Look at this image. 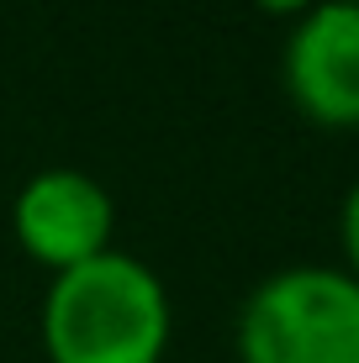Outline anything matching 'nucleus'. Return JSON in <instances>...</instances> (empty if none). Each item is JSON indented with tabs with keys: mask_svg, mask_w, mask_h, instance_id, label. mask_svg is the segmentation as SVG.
<instances>
[{
	"mask_svg": "<svg viewBox=\"0 0 359 363\" xmlns=\"http://www.w3.org/2000/svg\"><path fill=\"white\" fill-rule=\"evenodd\" d=\"M164 279L132 253H101L53 274L43 295L48 363H159L169 347Z\"/></svg>",
	"mask_w": 359,
	"mask_h": 363,
	"instance_id": "obj_1",
	"label": "nucleus"
},
{
	"mask_svg": "<svg viewBox=\"0 0 359 363\" xmlns=\"http://www.w3.org/2000/svg\"><path fill=\"white\" fill-rule=\"evenodd\" d=\"M243 363H359V279L296 264L254 284L238 316Z\"/></svg>",
	"mask_w": 359,
	"mask_h": 363,
	"instance_id": "obj_2",
	"label": "nucleus"
},
{
	"mask_svg": "<svg viewBox=\"0 0 359 363\" xmlns=\"http://www.w3.org/2000/svg\"><path fill=\"white\" fill-rule=\"evenodd\" d=\"M111 227H117L111 195L80 169H43L11 200V232L21 253L53 274L111 253Z\"/></svg>",
	"mask_w": 359,
	"mask_h": 363,
	"instance_id": "obj_3",
	"label": "nucleus"
},
{
	"mask_svg": "<svg viewBox=\"0 0 359 363\" xmlns=\"http://www.w3.org/2000/svg\"><path fill=\"white\" fill-rule=\"evenodd\" d=\"M286 90L317 127H359V0H317L286 37Z\"/></svg>",
	"mask_w": 359,
	"mask_h": 363,
	"instance_id": "obj_4",
	"label": "nucleus"
},
{
	"mask_svg": "<svg viewBox=\"0 0 359 363\" xmlns=\"http://www.w3.org/2000/svg\"><path fill=\"white\" fill-rule=\"evenodd\" d=\"M338 232H343V258H349V274L359 279V179L349 184V195H343V216H338Z\"/></svg>",
	"mask_w": 359,
	"mask_h": 363,
	"instance_id": "obj_5",
	"label": "nucleus"
},
{
	"mask_svg": "<svg viewBox=\"0 0 359 363\" xmlns=\"http://www.w3.org/2000/svg\"><path fill=\"white\" fill-rule=\"evenodd\" d=\"M254 6H259V11H269V16H306L317 0H254Z\"/></svg>",
	"mask_w": 359,
	"mask_h": 363,
	"instance_id": "obj_6",
	"label": "nucleus"
}]
</instances>
